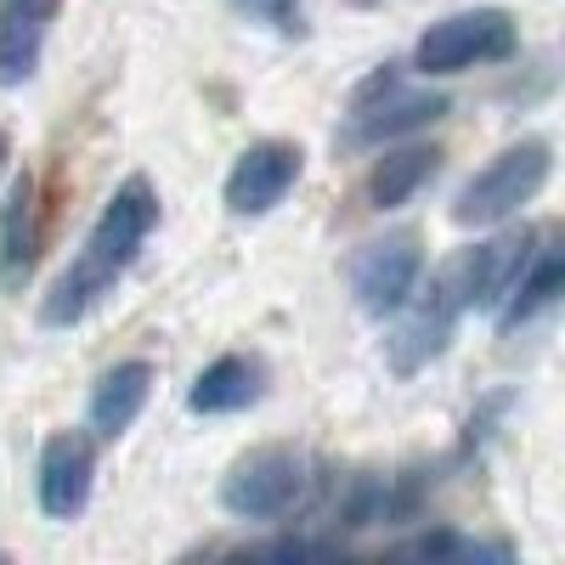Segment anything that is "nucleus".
<instances>
[{
    "label": "nucleus",
    "instance_id": "obj_2",
    "mask_svg": "<svg viewBox=\"0 0 565 565\" xmlns=\"http://www.w3.org/2000/svg\"><path fill=\"white\" fill-rule=\"evenodd\" d=\"M543 181H548V141H521V148H503V153L458 193L452 221H458V226H492V221L514 215L521 204H532Z\"/></svg>",
    "mask_w": 565,
    "mask_h": 565
},
{
    "label": "nucleus",
    "instance_id": "obj_13",
    "mask_svg": "<svg viewBox=\"0 0 565 565\" xmlns=\"http://www.w3.org/2000/svg\"><path fill=\"white\" fill-rule=\"evenodd\" d=\"M559 282H565L559 249L526 255L521 277H514V289H509V311H503V328H514V322H532V317H537L543 306H554V295H559Z\"/></svg>",
    "mask_w": 565,
    "mask_h": 565
},
{
    "label": "nucleus",
    "instance_id": "obj_14",
    "mask_svg": "<svg viewBox=\"0 0 565 565\" xmlns=\"http://www.w3.org/2000/svg\"><path fill=\"white\" fill-rule=\"evenodd\" d=\"M441 114H447L441 97H391V103H380V108H362L356 136H362V141H385V136H402V130H413V125H430V119H441Z\"/></svg>",
    "mask_w": 565,
    "mask_h": 565
},
{
    "label": "nucleus",
    "instance_id": "obj_1",
    "mask_svg": "<svg viewBox=\"0 0 565 565\" xmlns=\"http://www.w3.org/2000/svg\"><path fill=\"white\" fill-rule=\"evenodd\" d=\"M159 221V199H153V186L148 181H125L114 204L97 215V226H90V238L79 249V260L57 277V289L52 300H45V322L63 328V322H79L90 306H97L114 282L125 277V266L136 260V249L148 244V232Z\"/></svg>",
    "mask_w": 565,
    "mask_h": 565
},
{
    "label": "nucleus",
    "instance_id": "obj_8",
    "mask_svg": "<svg viewBox=\"0 0 565 565\" xmlns=\"http://www.w3.org/2000/svg\"><path fill=\"white\" fill-rule=\"evenodd\" d=\"M90 476H97V447L79 430H63L40 452V509L52 521H74L90 498Z\"/></svg>",
    "mask_w": 565,
    "mask_h": 565
},
{
    "label": "nucleus",
    "instance_id": "obj_9",
    "mask_svg": "<svg viewBox=\"0 0 565 565\" xmlns=\"http://www.w3.org/2000/svg\"><path fill=\"white\" fill-rule=\"evenodd\" d=\"M57 7L63 0H0V85H23L34 74Z\"/></svg>",
    "mask_w": 565,
    "mask_h": 565
},
{
    "label": "nucleus",
    "instance_id": "obj_4",
    "mask_svg": "<svg viewBox=\"0 0 565 565\" xmlns=\"http://www.w3.org/2000/svg\"><path fill=\"white\" fill-rule=\"evenodd\" d=\"M509 52H514V23L503 12H458L418 40L413 63L424 74H463L476 63H503Z\"/></svg>",
    "mask_w": 565,
    "mask_h": 565
},
{
    "label": "nucleus",
    "instance_id": "obj_5",
    "mask_svg": "<svg viewBox=\"0 0 565 565\" xmlns=\"http://www.w3.org/2000/svg\"><path fill=\"white\" fill-rule=\"evenodd\" d=\"M413 282H418V238L413 232H391L380 244H362V255L351 260V289H356V306L367 317L402 311Z\"/></svg>",
    "mask_w": 565,
    "mask_h": 565
},
{
    "label": "nucleus",
    "instance_id": "obj_3",
    "mask_svg": "<svg viewBox=\"0 0 565 565\" xmlns=\"http://www.w3.org/2000/svg\"><path fill=\"white\" fill-rule=\"evenodd\" d=\"M306 487V458L289 447H255L249 458L232 463V476L221 487V503L238 514V521H271L282 514Z\"/></svg>",
    "mask_w": 565,
    "mask_h": 565
},
{
    "label": "nucleus",
    "instance_id": "obj_11",
    "mask_svg": "<svg viewBox=\"0 0 565 565\" xmlns=\"http://www.w3.org/2000/svg\"><path fill=\"white\" fill-rule=\"evenodd\" d=\"M260 396V362H249V356H221V362H210L199 380H193V391H186V407L193 413H238V407H249Z\"/></svg>",
    "mask_w": 565,
    "mask_h": 565
},
{
    "label": "nucleus",
    "instance_id": "obj_12",
    "mask_svg": "<svg viewBox=\"0 0 565 565\" xmlns=\"http://www.w3.org/2000/svg\"><path fill=\"white\" fill-rule=\"evenodd\" d=\"M436 148H402V153H391V159H380L373 164V175H367V204L373 210H396V204H407L424 181L436 175Z\"/></svg>",
    "mask_w": 565,
    "mask_h": 565
},
{
    "label": "nucleus",
    "instance_id": "obj_6",
    "mask_svg": "<svg viewBox=\"0 0 565 565\" xmlns=\"http://www.w3.org/2000/svg\"><path fill=\"white\" fill-rule=\"evenodd\" d=\"M402 306H407V317H402V328L391 334V362H396V373H418L430 356L447 351L452 322L463 317V300H458V289L447 282V271H436L430 289H424L418 300L407 295Z\"/></svg>",
    "mask_w": 565,
    "mask_h": 565
},
{
    "label": "nucleus",
    "instance_id": "obj_10",
    "mask_svg": "<svg viewBox=\"0 0 565 565\" xmlns=\"http://www.w3.org/2000/svg\"><path fill=\"white\" fill-rule=\"evenodd\" d=\"M153 391V367L148 362H119L97 380V396H90V424H97V436H125L141 402Z\"/></svg>",
    "mask_w": 565,
    "mask_h": 565
},
{
    "label": "nucleus",
    "instance_id": "obj_15",
    "mask_svg": "<svg viewBox=\"0 0 565 565\" xmlns=\"http://www.w3.org/2000/svg\"><path fill=\"white\" fill-rule=\"evenodd\" d=\"M0 164H7V136H0Z\"/></svg>",
    "mask_w": 565,
    "mask_h": 565
},
{
    "label": "nucleus",
    "instance_id": "obj_7",
    "mask_svg": "<svg viewBox=\"0 0 565 565\" xmlns=\"http://www.w3.org/2000/svg\"><path fill=\"white\" fill-rule=\"evenodd\" d=\"M300 148L295 141H255L226 175V210L232 215H266L282 204V193L300 181Z\"/></svg>",
    "mask_w": 565,
    "mask_h": 565
}]
</instances>
